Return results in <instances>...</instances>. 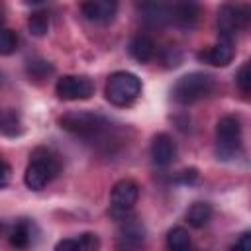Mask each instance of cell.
<instances>
[{
	"label": "cell",
	"instance_id": "6da1fadb",
	"mask_svg": "<svg viewBox=\"0 0 251 251\" xmlns=\"http://www.w3.org/2000/svg\"><path fill=\"white\" fill-rule=\"evenodd\" d=\"M61 171L59 155L47 147H37L31 153V161L24 173V182L31 190H41Z\"/></svg>",
	"mask_w": 251,
	"mask_h": 251
},
{
	"label": "cell",
	"instance_id": "7a4b0ae2",
	"mask_svg": "<svg viewBox=\"0 0 251 251\" xmlns=\"http://www.w3.org/2000/svg\"><path fill=\"white\" fill-rule=\"evenodd\" d=\"M59 126L73 135L92 139V137H98L108 127V120L96 112L73 110V112H65L59 118Z\"/></svg>",
	"mask_w": 251,
	"mask_h": 251
},
{
	"label": "cell",
	"instance_id": "3957f363",
	"mask_svg": "<svg viewBox=\"0 0 251 251\" xmlns=\"http://www.w3.org/2000/svg\"><path fill=\"white\" fill-rule=\"evenodd\" d=\"M141 94V80L127 71L112 73L106 80V98L114 106H129Z\"/></svg>",
	"mask_w": 251,
	"mask_h": 251
},
{
	"label": "cell",
	"instance_id": "277c9868",
	"mask_svg": "<svg viewBox=\"0 0 251 251\" xmlns=\"http://www.w3.org/2000/svg\"><path fill=\"white\" fill-rule=\"evenodd\" d=\"M214 88V78L206 73H188L173 86V100L178 104H194L208 96Z\"/></svg>",
	"mask_w": 251,
	"mask_h": 251
},
{
	"label": "cell",
	"instance_id": "5b68a950",
	"mask_svg": "<svg viewBox=\"0 0 251 251\" xmlns=\"http://www.w3.org/2000/svg\"><path fill=\"white\" fill-rule=\"evenodd\" d=\"M216 141H218V157L231 159L237 155L241 147V122L237 116L227 114L222 116L216 124Z\"/></svg>",
	"mask_w": 251,
	"mask_h": 251
},
{
	"label": "cell",
	"instance_id": "8992f818",
	"mask_svg": "<svg viewBox=\"0 0 251 251\" xmlns=\"http://www.w3.org/2000/svg\"><path fill=\"white\" fill-rule=\"evenodd\" d=\"M55 92L61 100H86L94 94V82L84 75H65L57 80Z\"/></svg>",
	"mask_w": 251,
	"mask_h": 251
},
{
	"label": "cell",
	"instance_id": "52a82bcc",
	"mask_svg": "<svg viewBox=\"0 0 251 251\" xmlns=\"http://www.w3.org/2000/svg\"><path fill=\"white\" fill-rule=\"evenodd\" d=\"M247 20H249V16H247L245 8L231 6V4L222 6L218 12V31H220L222 39L231 43L235 33L247 25Z\"/></svg>",
	"mask_w": 251,
	"mask_h": 251
},
{
	"label": "cell",
	"instance_id": "ba28073f",
	"mask_svg": "<svg viewBox=\"0 0 251 251\" xmlns=\"http://www.w3.org/2000/svg\"><path fill=\"white\" fill-rule=\"evenodd\" d=\"M139 198V184L133 178H122L112 186L110 192V204L114 214H126L129 212Z\"/></svg>",
	"mask_w": 251,
	"mask_h": 251
},
{
	"label": "cell",
	"instance_id": "9c48e42d",
	"mask_svg": "<svg viewBox=\"0 0 251 251\" xmlns=\"http://www.w3.org/2000/svg\"><path fill=\"white\" fill-rule=\"evenodd\" d=\"M176 157V143L169 133H157L151 141V159L159 167H167Z\"/></svg>",
	"mask_w": 251,
	"mask_h": 251
},
{
	"label": "cell",
	"instance_id": "30bf717a",
	"mask_svg": "<svg viewBox=\"0 0 251 251\" xmlns=\"http://www.w3.org/2000/svg\"><path fill=\"white\" fill-rule=\"evenodd\" d=\"M198 59L212 67H226L233 59V47L229 41L220 39L216 45H210V47L198 51Z\"/></svg>",
	"mask_w": 251,
	"mask_h": 251
},
{
	"label": "cell",
	"instance_id": "8fae6325",
	"mask_svg": "<svg viewBox=\"0 0 251 251\" xmlns=\"http://www.w3.org/2000/svg\"><path fill=\"white\" fill-rule=\"evenodd\" d=\"M118 10L114 0H90L82 4V14L92 22H110Z\"/></svg>",
	"mask_w": 251,
	"mask_h": 251
},
{
	"label": "cell",
	"instance_id": "7c38bea8",
	"mask_svg": "<svg viewBox=\"0 0 251 251\" xmlns=\"http://www.w3.org/2000/svg\"><path fill=\"white\" fill-rule=\"evenodd\" d=\"M129 55L135 61H139V63L151 61L153 55H155V43H153V39L149 35H145V33H137L129 41Z\"/></svg>",
	"mask_w": 251,
	"mask_h": 251
},
{
	"label": "cell",
	"instance_id": "4fadbf2b",
	"mask_svg": "<svg viewBox=\"0 0 251 251\" xmlns=\"http://www.w3.org/2000/svg\"><path fill=\"white\" fill-rule=\"evenodd\" d=\"M210 218H212V206L208 202H194L186 212V222L196 229L204 227L210 222Z\"/></svg>",
	"mask_w": 251,
	"mask_h": 251
},
{
	"label": "cell",
	"instance_id": "5bb4252c",
	"mask_svg": "<svg viewBox=\"0 0 251 251\" xmlns=\"http://www.w3.org/2000/svg\"><path fill=\"white\" fill-rule=\"evenodd\" d=\"M190 235L182 226H175L167 233V247L169 251H190Z\"/></svg>",
	"mask_w": 251,
	"mask_h": 251
},
{
	"label": "cell",
	"instance_id": "9a60e30c",
	"mask_svg": "<svg viewBox=\"0 0 251 251\" xmlns=\"http://www.w3.org/2000/svg\"><path fill=\"white\" fill-rule=\"evenodd\" d=\"M198 14H200V8L192 2H184V4H175L171 8V20H176L184 25H190L198 20Z\"/></svg>",
	"mask_w": 251,
	"mask_h": 251
},
{
	"label": "cell",
	"instance_id": "2e32d148",
	"mask_svg": "<svg viewBox=\"0 0 251 251\" xmlns=\"http://www.w3.org/2000/svg\"><path fill=\"white\" fill-rule=\"evenodd\" d=\"M31 243V226L29 222H18L10 231V245L16 249H27Z\"/></svg>",
	"mask_w": 251,
	"mask_h": 251
},
{
	"label": "cell",
	"instance_id": "e0dca14e",
	"mask_svg": "<svg viewBox=\"0 0 251 251\" xmlns=\"http://www.w3.org/2000/svg\"><path fill=\"white\" fill-rule=\"evenodd\" d=\"M27 29H29L31 35L43 37L49 31V16H47V12H41V10L31 12V16L27 20Z\"/></svg>",
	"mask_w": 251,
	"mask_h": 251
},
{
	"label": "cell",
	"instance_id": "ac0fdd59",
	"mask_svg": "<svg viewBox=\"0 0 251 251\" xmlns=\"http://www.w3.org/2000/svg\"><path fill=\"white\" fill-rule=\"evenodd\" d=\"M120 239L126 243V245H139L143 241V227L135 222V220H129L122 226V235Z\"/></svg>",
	"mask_w": 251,
	"mask_h": 251
},
{
	"label": "cell",
	"instance_id": "d6986e66",
	"mask_svg": "<svg viewBox=\"0 0 251 251\" xmlns=\"http://www.w3.org/2000/svg\"><path fill=\"white\" fill-rule=\"evenodd\" d=\"M0 131H4L6 135H18V133H22V122H20V116L14 110L2 112Z\"/></svg>",
	"mask_w": 251,
	"mask_h": 251
},
{
	"label": "cell",
	"instance_id": "ffe728a7",
	"mask_svg": "<svg viewBox=\"0 0 251 251\" xmlns=\"http://www.w3.org/2000/svg\"><path fill=\"white\" fill-rule=\"evenodd\" d=\"M18 49V37L12 29L0 27V55H12Z\"/></svg>",
	"mask_w": 251,
	"mask_h": 251
},
{
	"label": "cell",
	"instance_id": "44dd1931",
	"mask_svg": "<svg viewBox=\"0 0 251 251\" xmlns=\"http://www.w3.org/2000/svg\"><path fill=\"white\" fill-rule=\"evenodd\" d=\"M76 241H78V251H100V237L92 231L80 233Z\"/></svg>",
	"mask_w": 251,
	"mask_h": 251
},
{
	"label": "cell",
	"instance_id": "7402d4cb",
	"mask_svg": "<svg viewBox=\"0 0 251 251\" xmlns=\"http://www.w3.org/2000/svg\"><path fill=\"white\" fill-rule=\"evenodd\" d=\"M53 67L47 61H29L27 63V75L31 78H45L47 75H51Z\"/></svg>",
	"mask_w": 251,
	"mask_h": 251
},
{
	"label": "cell",
	"instance_id": "603a6c76",
	"mask_svg": "<svg viewBox=\"0 0 251 251\" xmlns=\"http://www.w3.org/2000/svg\"><path fill=\"white\" fill-rule=\"evenodd\" d=\"M235 82H237V86H239V90L243 94H247L251 90V65L249 63H243L241 65V69L237 71Z\"/></svg>",
	"mask_w": 251,
	"mask_h": 251
},
{
	"label": "cell",
	"instance_id": "cb8c5ba5",
	"mask_svg": "<svg viewBox=\"0 0 251 251\" xmlns=\"http://www.w3.org/2000/svg\"><path fill=\"white\" fill-rule=\"evenodd\" d=\"M229 251H251V233L249 231H243L237 237V241L231 245Z\"/></svg>",
	"mask_w": 251,
	"mask_h": 251
},
{
	"label": "cell",
	"instance_id": "d4e9b609",
	"mask_svg": "<svg viewBox=\"0 0 251 251\" xmlns=\"http://www.w3.org/2000/svg\"><path fill=\"white\" fill-rule=\"evenodd\" d=\"M53 251H78V241H76V237L61 239V241H57Z\"/></svg>",
	"mask_w": 251,
	"mask_h": 251
},
{
	"label": "cell",
	"instance_id": "484cf974",
	"mask_svg": "<svg viewBox=\"0 0 251 251\" xmlns=\"http://www.w3.org/2000/svg\"><path fill=\"white\" fill-rule=\"evenodd\" d=\"M10 176H12V169H10V165L0 157V188H4V186L10 182Z\"/></svg>",
	"mask_w": 251,
	"mask_h": 251
},
{
	"label": "cell",
	"instance_id": "4316f807",
	"mask_svg": "<svg viewBox=\"0 0 251 251\" xmlns=\"http://www.w3.org/2000/svg\"><path fill=\"white\" fill-rule=\"evenodd\" d=\"M196 178H198L196 169H186L180 173V182H184V184H192V182H196Z\"/></svg>",
	"mask_w": 251,
	"mask_h": 251
},
{
	"label": "cell",
	"instance_id": "83f0119b",
	"mask_svg": "<svg viewBox=\"0 0 251 251\" xmlns=\"http://www.w3.org/2000/svg\"><path fill=\"white\" fill-rule=\"evenodd\" d=\"M0 27H2V18H0Z\"/></svg>",
	"mask_w": 251,
	"mask_h": 251
},
{
	"label": "cell",
	"instance_id": "f1b7e54d",
	"mask_svg": "<svg viewBox=\"0 0 251 251\" xmlns=\"http://www.w3.org/2000/svg\"><path fill=\"white\" fill-rule=\"evenodd\" d=\"M0 120H2V112H0Z\"/></svg>",
	"mask_w": 251,
	"mask_h": 251
}]
</instances>
